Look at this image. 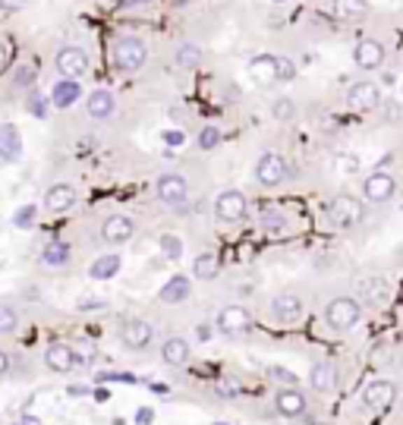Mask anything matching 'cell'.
Listing matches in <instances>:
<instances>
[{
    "label": "cell",
    "instance_id": "1",
    "mask_svg": "<svg viewBox=\"0 0 403 425\" xmlns=\"http://www.w3.org/2000/svg\"><path fill=\"white\" fill-rule=\"evenodd\" d=\"M111 64L123 73H136L148 64V45L136 35H123L111 45Z\"/></svg>",
    "mask_w": 403,
    "mask_h": 425
},
{
    "label": "cell",
    "instance_id": "2",
    "mask_svg": "<svg viewBox=\"0 0 403 425\" xmlns=\"http://www.w3.org/2000/svg\"><path fill=\"white\" fill-rule=\"evenodd\" d=\"M362 318V303L356 296H334L325 309V322L334 331H350Z\"/></svg>",
    "mask_w": 403,
    "mask_h": 425
},
{
    "label": "cell",
    "instance_id": "3",
    "mask_svg": "<svg viewBox=\"0 0 403 425\" xmlns=\"http://www.w3.org/2000/svg\"><path fill=\"white\" fill-rule=\"evenodd\" d=\"M325 215H327V221L340 230L356 227V224L362 221V202H359L356 196H350V192H340V196H334L331 202H327Z\"/></svg>",
    "mask_w": 403,
    "mask_h": 425
},
{
    "label": "cell",
    "instance_id": "4",
    "mask_svg": "<svg viewBox=\"0 0 403 425\" xmlns=\"http://www.w3.org/2000/svg\"><path fill=\"white\" fill-rule=\"evenodd\" d=\"M287 177H290V167H287V161H283V154L264 152L262 158L255 161V183L264 186V189H274V186H281Z\"/></svg>",
    "mask_w": 403,
    "mask_h": 425
},
{
    "label": "cell",
    "instance_id": "5",
    "mask_svg": "<svg viewBox=\"0 0 403 425\" xmlns=\"http://www.w3.org/2000/svg\"><path fill=\"white\" fill-rule=\"evenodd\" d=\"M54 70L60 73V79H82L88 70H92V60H88V54L82 51V48L66 45V48H60V51H57Z\"/></svg>",
    "mask_w": 403,
    "mask_h": 425
},
{
    "label": "cell",
    "instance_id": "6",
    "mask_svg": "<svg viewBox=\"0 0 403 425\" xmlns=\"http://www.w3.org/2000/svg\"><path fill=\"white\" fill-rule=\"evenodd\" d=\"M155 196H157V202L167 205V208H183V202L189 199L186 177H180V173H161L155 183Z\"/></svg>",
    "mask_w": 403,
    "mask_h": 425
},
{
    "label": "cell",
    "instance_id": "7",
    "mask_svg": "<svg viewBox=\"0 0 403 425\" xmlns=\"http://www.w3.org/2000/svg\"><path fill=\"white\" fill-rule=\"evenodd\" d=\"M249 215V199L239 189H224L218 199H214V217L227 224H239Z\"/></svg>",
    "mask_w": 403,
    "mask_h": 425
},
{
    "label": "cell",
    "instance_id": "8",
    "mask_svg": "<svg viewBox=\"0 0 403 425\" xmlns=\"http://www.w3.org/2000/svg\"><path fill=\"white\" fill-rule=\"evenodd\" d=\"M132 233H136V221L129 215H107L101 221V240L107 246H123L132 240Z\"/></svg>",
    "mask_w": 403,
    "mask_h": 425
},
{
    "label": "cell",
    "instance_id": "9",
    "mask_svg": "<svg viewBox=\"0 0 403 425\" xmlns=\"http://www.w3.org/2000/svg\"><path fill=\"white\" fill-rule=\"evenodd\" d=\"M394 192H397V180H394V173H388V171L369 173V177H365V183H362V196L369 199L372 205L390 202V199H394Z\"/></svg>",
    "mask_w": 403,
    "mask_h": 425
},
{
    "label": "cell",
    "instance_id": "10",
    "mask_svg": "<svg viewBox=\"0 0 403 425\" xmlns=\"http://www.w3.org/2000/svg\"><path fill=\"white\" fill-rule=\"evenodd\" d=\"M346 104H350L353 110H375L378 104H381V89H378V82H372V79H359V82L350 85V92H346Z\"/></svg>",
    "mask_w": 403,
    "mask_h": 425
},
{
    "label": "cell",
    "instance_id": "11",
    "mask_svg": "<svg viewBox=\"0 0 403 425\" xmlns=\"http://www.w3.org/2000/svg\"><path fill=\"white\" fill-rule=\"evenodd\" d=\"M76 202H79V192H76L73 183H54L44 192V208L50 215H66V211L76 208Z\"/></svg>",
    "mask_w": 403,
    "mask_h": 425
},
{
    "label": "cell",
    "instance_id": "12",
    "mask_svg": "<svg viewBox=\"0 0 403 425\" xmlns=\"http://www.w3.org/2000/svg\"><path fill=\"white\" fill-rule=\"evenodd\" d=\"M359 397H362V403L372 406V410H388V406L397 400V384H394V381L375 378V381H369V384L362 387Z\"/></svg>",
    "mask_w": 403,
    "mask_h": 425
},
{
    "label": "cell",
    "instance_id": "13",
    "mask_svg": "<svg viewBox=\"0 0 403 425\" xmlns=\"http://www.w3.org/2000/svg\"><path fill=\"white\" fill-rule=\"evenodd\" d=\"M274 410L281 412L283 419H299V416H306V412H309V400H306V394H302V391H296V384L293 387H281L277 397H274Z\"/></svg>",
    "mask_w": 403,
    "mask_h": 425
},
{
    "label": "cell",
    "instance_id": "14",
    "mask_svg": "<svg viewBox=\"0 0 403 425\" xmlns=\"http://www.w3.org/2000/svg\"><path fill=\"white\" fill-rule=\"evenodd\" d=\"M384 57H388V51H384V45L378 38H362L353 48V64L359 70H378L384 64Z\"/></svg>",
    "mask_w": 403,
    "mask_h": 425
},
{
    "label": "cell",
    "instance_id": "15",
    "mask_svg": "<svg viewBox=\"0 0 403 425\" xmlns=\"http://www.w3.org/2000/svg\"><path fill=\"white\" fill-rule=\"evenodd\" d=\"M120 340H123L126 350H145L151 347V340H155V328H151L148 322H142V318H132V322H126L123 328H120Z\"/></svg>",
    "mask_w": 403,
    "mask_h": 425
},
{
    "label": "cell",
    "instance_id": "16",
    "mask_svg": "<svg viewBox=\"0 0 403 425\" xmlns=\"http://www.w3.org/2000/svg\"><path fill=\"white\" fill-rule=\"evenodd\" d=\"M218 328L224 334H246L252 328V312L246 305H224L218 312Z\"/></svg>",
    "mask_w": 403,
    "mask_h": 425
},
{
    "label": "cell",
    "instance_id": "17",
    "mask_svg": "<svg viewBox=\"0 0 403 425\" xmlns=\"http://www.w3.org/2000/svg\"><path fill=\"white\" fill-rule=\"evenodd\" d=\"M271 315L281 324H296L302 318V299L296 293H277L271 299Z\"/></svg>",
    "mask_w": 403,
    "mask_h": 425
},
{
    "label": "cell",
    "instance_id": "18",
    "mask_svg": "<svg viewBox=\"0 0 403 425\" xmlns=\"http://www.w3.org/2000/svg\"><path fill=\"white\" fill-rule=\"evenodd\" d=\"M44 366L50 368V372H73L76 368V347H69V343H50L48 350H44Z\"/></svg>",
    "mask_w": 403,
    "mask_h": 425
},
{
    "label": "cell",
    "instance_id": "19",
    "mask_svg": "<svg viewBox=\"0 0 403 425\" xmlns=\"http://www.w3.org/2000/svg\"><path fill=\"white\" fill-rule=\"evenodd\" d=\"M85 114L94 117V120H107V117H113V114H117V98H113V92H107V89L88 92Z\"/></svg>",
    "mask_w": 403,
    "mask_h": 425
},
{
    "label": "cell",
    "instance_id": "20",
    "mask_svg": "<svg viewBox=\"0 0 403 425\" xmlns=\"http://www.w3.org/2000/svg\"><path fill=\"white\" fill-rule=\"evenodd\" d=\"M189 293H192V284H189L186 274H174V278L157 290V299H161L164 305H180L189 299Z\"/></svg>",
    "mask_w": 403,
    "mask_h": 425
},
{
    "label": "cell",
    "instance_id": "21",
    "mask_svg": "<svg viewBox=\"0 0 403 425\" xmlns=\"http://www.w3.org/2000/svg\"><path fill=\"white\" fill-rule=\"evenodd\" d=\"M189 356H192V350H189V343L183 340V337H167V340L161 343V359H164V366L183 368V366H189Z\"/></svg>",
    "mask_w": 403,
    "mask_h": 425
},
{
    "label": "cell",
    "instance_id": "22",
    "mask_svg": "<svg viewBox=\"0 0 403 425\" xmlns=\"http://www.w3.org/2000/svg\"><path fill=\"white\" fill-rule=\"evenodd\" d=\"M309 384L315 394H334L337 387V368L331 362H315L312 372H309Z\"/></svg>",
    "mask_w": 403,
    "mask_h": 425
},
{
    "label": "cell",
    "instance_id": "23",
    "mask_svg": "<svg viewBox=\"0 0 403 425\" xmlns=\"http://www.w3.org/2000/svg\"><path fill=\"white\" fill-rule=\"evenodd\" d=\"M0 158L10 161V164H16L22 158V136H19V129L13 123L0 127Z\"/></svg>",
    "mask_w": 403,
    "mask_h": 425
},
{
    "label": "cell",
    "instance_id": "24",
    "mask_svg": "<svg viewBox=\"0 0 403 425\" xmlns=\"http://www.w3.org/2000/svg\"><path fill=\"white\" fill-rule=\"evenodd\" d=\"M76 101H82V89H79V79H60V82L54 85V92H50V104L60 110L73 108Z\"/></svg>",
    "mask_w": 403,
    "mask_h": 425
},
{
    "label": "cell",
    "instance_id": "25",
    "mask_svg": "<svg viewBox=\"0 0 403 425\" xmlns=\"http://www.w3.org/2000/svg\"><path fill=\"white\" fill-rule=\"evenodd\" d=\"M249 76L255 82H277V54H258V57H252Z\"/></svg>",
    "mask_w": 403,
    "mask_h": 425
},
{
    "label": "cell",
    "instance_id": "26",
    "mask_svg": "<svg viewBox=\"0 0 403 425\" xmlns=\"http://www.w3.org/2000/svg\"><path fill=\"white\" fill-rule=\"evenodd\" d=\"M120 265H123V259H120V252H104V255H98V259L92 261V278L94 280H111L113 274L120 271Z\"/></svg>",
    "mask_w": 403,
    "mask_h": 425
},
{
    "label": "cell",
    "instance_id": "27",
    "mask_svg": "<svg viewBox=\"0 0 403 425\" xmlns=\"http://www.w3.org/2000/svg\"><path fill=\"white\" fill-rule=\"evenodd\" d=\"M218 271H220L218 252H199V255L192 259V278H199V280H214V278H218Z\"/></svg>",
    "mask_w": 403,
    "mask_h": 425
},
{
    "label": "cell",
    "instance_id": "28",
    "mask_svg": "<svg viewBox=\"0 0 403 425\" xmlns=\"http://www.w3.org/2000/svg\"><path fill=\"white\" fill-rule=\"evenodd\" d=\"M202 60H205V51H202L199 45H180L176 48V66L180 70H199L202 66Z\"/></svg>",
    "mask_w": 403,
    "mask_h": 425
},
{
    "label": "cell",
    "instance_id": "29",
    "mask_svg": "<svg viewBox=\"0 0 403 425\" xmlns=\"http://www.w3.org/2000/svg\"><path fill=\"white\" fill-rule=\"evenodd\" d=\"M41 261H44V265H50V268L66 265V261H69V246H66V243H60V240L48 243L44 252H41Z\"/></svg>",
    "mask_w": 403,
    "mask_h": 425
},
{
    "label": "cell",
    "instance_id": "30",
    "mask_svg": "<svg viewBox=\"0 0 403 425\" xmlns=\"http://www.w3.org/2000/svg\"><path fill=\"white\" fill-rule=\"evenodd\" d=\"M359 293L365 296V303H384L388 299V284L378 278H365L359 280Z\"/></svg>",
    "mask_w": 403,
    "mask_h": 425
},
{
    "label": "cell",
    "instance_id": "31",
    "mask_svg": "<svg viewBox=\"0 0 403 425\" xmlns=\"http://www.w3.org/2000/svg\"><path fill=\"white\" fill-rule=\"evenodd\" d=\"M337 13L346 20H362L369 16V0H337Z\"/></svg>",
    "mask_w": 403,
    "mask_h": 425
},
{
    "label": "cell",
    "instance_id": "32",
    "mask_svg": "<svg viewBox=\"0 0 403 425\" xmlns=\"http://www.w3.org/2000/svg\"><path fill=\"white\" fill-rule=\"evenodd\" d=\"M19 328V312L13 305H0V334H13Z\"/></svg>",
    "mask_w": 403,
    "mask_h": 425
},
{
    "label": "cell",
    "instance_id": "33",
    "mask_svg": "<svg viewBox=\"0 0 403 425\" xmlns=\"http://www.w3.org/2000/svg\"><path fill=\"white\" fill-rule=\"evenodd\" d=\"M31 82H35V66L19 64L16 70H13V85H16V89H29Z\"/></svg>",
    "mask_w": 403,
    "mask_h": 425
},
{
    "label": "cell",
    "instance_id": "34",
    "mask_svg": "<svg viewBox=\"0 0 403 425\" xmlns=\"http://www.w3.org/2000/svg\"><path fill=\"white\" fill-rule=\"evenodd\" d=\"M161 252L167 255V259H180L183 255V243H180V236H174V233H161Z\"/></svg>",
    "mask_w": 403,
    "mask_h": 425
},
{
    "label": "cell",
    "instance_id": "35",
    "mask_svg": "<svg viewBox=\"0 0 403 425\" xmlns=\"http://www.w3.org/2000/svg\"><path fill=\"white\" fill-rule=\"evenodd\" d=\"M271 114H274L277 120H293V117H296V104L290 101V98H274V104H271Z\"/></svg>",
    "mask_w": 403,
    "mask_h": 425
},
{
    "label": "cell",
    "instance_id": "36",
    "mask_svg": "<svg viewBox=\"0 0 403 425\" xmlns=\"http://www.w3.org/2000/svg\"><path fill=\"white\" fill-rule=\"evenodd\" d=\"M264 375H271L281 387H293L296 384V375L290 372V368H283V366H268V368H264Z\"/></svg>",
    "mask_w": 403,
    "mask_h": 425
},
{
    "label": "cell",
    "instance_id": "37",
    "mask_svg": "<svg viewBox=\"0 0 403 425\" xmlns=\"http://www.w3.org/2000/svg\"><path fill=\"white\" fill-rule=\"evenodd\" d=\"M296 79V64L290 57H277V82H293Z\"/></svg>",
    "mask_w": 403,
    "mask_h": 425
},
{
    "label": "cell",
    "instance_id": "38",
    "mask_svg": "<svg viewBox=\"0 0 403 425\" xmlns=\"http://www.w3.org/2000/svg\"><path fill=\"white\" fill-rule=\"evenodd\" d=\"M218 142H220V129H218V127H205V129L199 133V145L205 148V152H211Z\"/></svg>",
    "mask_w": 403,
    "mask_h": 425
},
{
    "label": "cell",
    "instance_id": "39",
    "mask_svg": "<svg viewBox=\"0 0 403 425\" xmlns=\"http://www.w3.org/2000/svg\"><path fill=\"white\" fill-rule=\"evenodd\" d=\"M287 227V221H283L281 215H262V230H268V233H281V230Z\"/></svg>",
    "mask_w": 403,
    "mask_h": 425
},
{
    "label": "cell",
    "instance_id": "40",
    "mask_svg": "<svg viewBox=\"0 0 403 425\" xmlns=\"http://www.w3.org/2000/svg\"><path fill=\"white\" fill-rule=\"evenodd\" d=\"M35 205H25V208H19L16 215H13V224H16V227H29V221L31 217H35Z\"/></svg>",
    "mask_w": 403,
    "mask_h": 425
},
{
    "label": "cell",
    "instance_id": "41",
    "mask_svg": "<svg viewBox=\"0 0 403 425\" xmlns=\"http://www.w3.org/2000/svg\"><path fill=\"white\" fill-rule=\"evenodd\" d=\"M29 110H31V114H38V117H44L48 104H44V98H41V95H31V98H29Z\"/></svg>",
    "mask_w": 403,
    "mask_h": 425
},
{
    "label": "cell",
    "instance_id": "42",
    "mask_svg": "<svg viewBox=\"0 0 403 425\" xmlns=\"http://www.w3.org/2000/svg\"><path fill=\"white\" fill-rule=\"evenodd\" d=\"M76 309H79V312H88V309H107V303H104V299H85V303H79Z\"/></svg>",
    "mask_w": 403,
    "mask_h": 425
},
{
    "label": "cell",
    "instance_id": "43",
    "mask_svg": "<svg viewBox=\"0 0 403 425\" xmlns=\"http://www.w3.org/2000/svg\"><path fill=\"white\" fill-rule=\"evenodd\" d=\"M334 167H337V171H356V158H337Z\"/></svg>",
    "mask_w": 403,
    "mask_h": 425
},
{
    "label": "cell",
    "instance_id": "44",
    "mask_svg": "<svg viewBox=\"0 0 403 425\" xmlns=\"http://www.w3.org/2000/svg\"><path fill=\"white\" fill-rule=\"evenodd\" d=\"M151 419H155V412H151V410H139V412H136V422H139V425H148Z\"/></svg>",
    "mask_w": 403,
    "mask_h": 425
},
{
    "label": "cell",
    "instance_id": "45",
    "mask_svg": "<svg viewBox=\"0 0 403 425\" xmlns=\"http://www.w3.org/2000/svg\"><path fill=\"white\" fill-rule=\"evenodd\" d=\"M6 372H10V356L0 350V375H6Z\"/></svg>",
    "mask_w": 403,
    "mask_h": 425
},
{
    "label": "cell",
    "instance_id": "46",
    "mask_svg": "<svg viewBox=\"0 0 403 425\" xmlns=\"http://www.w3.org/2000/svg\"><path fill=\"white\" fill-rule=\"evenodd\" d=\"M195 334H199V340H208V337H211V324H199Z\"/></svg>",
    "mask_w": 403,
    "mask_h": 425
},
{
    "label": "cell",
    "instance_id": "47",
    "mask_svg": "<svg viewBox=\"0 0 403 425\" xmlns=\"http://www.w3.org/2000/svg\"><path fill=\"white\" fill-rule=\"evenodd\" d=\"M164 139H167L170 145H180V142H183V136H180V133H167V136H164Z\"/></svg>",
    "mask_w": 403,
    "mask_h": 425
},
{
    "label": "cell",
    "instance_id": "48",
    "mask_svg": "<svg viewBox=\"0 0 403 425\" xmlns=\"http://www.w3.org/2000/svg\"><path fill=\"white\" fill-rule=\"evenodd\" d=\"M126 7H145V3H151V0H123Z\"/></svg>",
    "mask_w": 403,
    "mask_h": 425
},
{
    "label": "cell",
    "instance_id": "49",
    "mask_svg": "<svg viewBox=\"0 0 403 425\" xmlns=\"http://www.w3.org/2000/svg\"><path fill=\"white\" fill-rule=\"evenodd\" d=\"M3 70H6V48L0 45V73H3Z\"/></svg>",
    "mask_w": 403,
    "mask_h": 425
},
{
    "label": "cell",
    "instance_id": "50",
    "mask_svg": "<svg viewBox=\"0 0 403 425\" xmlns=\"http://www.w3.org/2000/svg\"><path fill=\"white\" fill-rule=\"evenodd\" d=\"M3 7H6V10H13V7L19 10V7H22V0H3Z\"/></svg>",
    "mask_w": 403,
    "mask_h": 425
},
{
    "label": "cell",
    "instance_id": "51",
    "mask_svg": "<svg viewBox=\"0 0 403 425\" xmlns=\"http://www.w3.org/2000/svg\"><path fill=\"white\" fill-rule=\"evenodd\" d=\"M214 425H227V422H214Z\"/></svg>",
    "mask_w": 403,
    "mask_h": 425
},
{
    "label": "cell",
    "instance_id": "52",
    "mask_svg": "<svg viewBox=\"0 0 403 425\" xmlns=\"http://www.w3.org/2000/svg\"><path fill=\"white\" fill-rule=\"evenodd\" d=\"M274 3H283V0H274Z\"/></svg>",
    "mask_w": 403,
    "mask_h": 425
}]
</instances>
